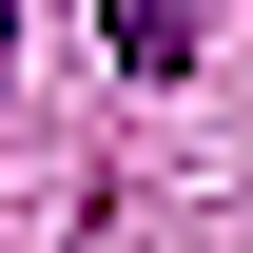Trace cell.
<instances>
[{"mask_svg": "<svg viewBox=\"0 0 253 253\" xmlns=\"http://www.w3.org/2000/svg\"><path fill=\"white\" fill-rule=\"evenodd\" d=\"M97 20H117V59H136V78H175V59H195V0H97Z\"/></svg>", "mask_w": 253, "mask_h": 253, "instance_id": "6da1fadb", "label": "cell"}, {"mask_svg": "<svg viewBox=\"0 0 253 253\" xmlns=\"http://www.w3.org/2000/svg\"><path fill=\"white\" fill-rule=\"evenodd\" d=\"M0 39H20V0H0Z\"/></svg>", "mask_w": 253, "mask_h": 253, "instance_id": "7a4b0ae2", "label": "cell"}]
</instances>
